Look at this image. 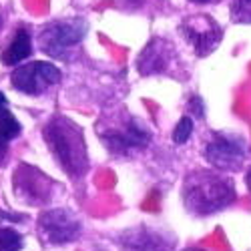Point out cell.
I'll use <instances>...</instances> for the list:
<instances>
[{
    "label": "cell",
    "mask_w": 251,
    "mask_h": 251,
    "mask_svg": "<svg viewBox=\"0 0 251 251\" xmlns=\"http://www.w3.org/2000/svg\"><path fill=\"white\" fill-rule=\"evenodd\" d=\"M183 207L193 217L215 215L237 201L235 183L213 169H195L183 179Z\"/></svg>",
    "instance_id": "1"
},
{
    "label": "cell",
    "mask_w": 251,
    "mask_h": 251,
    "mask_svg": "<svg viewBox=\"0 0 251 251\" xmlns=\"http://www.w3.org/2000/svg\"><path fill=\"white\" fill-rule=\"evenodd\" d=\"M47 147L54 161L71 179H82L89 173L91 159L82 129L65 115H54L43 129Z\"/></svg>",
    "instance_id": "2"
},
{
    "label": "cell",
    "mask_w": 251,
    "mask_h": 251,
    "mask_svg": "<svg viewBox=\"0 0 251 251\" xmlns=\"http://www.w3.org/2000/svg\"><path fill=\"white\" fill-rule=\"evenodd\" d=\"M89 32V23L85 18H60L45 25L38 34L40 50L50 58L71 60L75 50L80 47Z\"/></svg>",
    "instance_id": "3"
},
{
    "label": "cell",
    "mask_w": 251,
    "mask_h": 251,
    "mask_svg": "<svg viewBox=\"0 0 251 251\" xmlns=\"http://www.w3.org/2000/svg\"><path fill=\"white\" fill-rule=\"evenodd\" d=\"M99 137L104 147L117 157L143 151L151 143V131L133 115H123L115 123H109L107 129H99Z\"/></svg>",
    "instance_id": "4"
},
{
    "label": "cell",
    "mask_w": 251,
    "mask_h": 251,
    "mask_svg": "<svg viewBox=\"0 0 251 251\" xmlns=\"http://www.w3.org/2000/svg\"><path fill=\"white\" fill-rule=\"evenodd\" d=\"M205 161L215 171H239L247 157V143L241 135L215 131L209 135L203 147Z\"/></svg>",
    "instance_id": "5"
},
{
    "label": "cell",
    "mask_w": 251,
    "mask_h": 251,
    "mask_svg": "<svg viewBox=\"0 0 251 251\" xmlns=\"http://www.w3.org/2000/svg\"><path fill=\"white\" fill-rule=\"evenodd\" d=\"M54 187L56 183L49 175L28 163H20L12 177V189L16 199L34 207L47 205L54 195Z\"/></svg>",
    "instance_id": "6"
},
{
    "label": "cell",
    "mask_w": 251,
    "mask_h": 251,
    "mask_svg": "<svg viewBox=\"0 0 251 251\" xmlns=\"http://www.w3.org/2000/svg\"><path fill=\"white\" fill-rule=\"evenodd\" d=\"M60 76H62L60 71L52 62L34 60V62H28V65L16 67L10 75V82L18 93L28 97H38L47 93L49 89H52L54 85H58Z\"/></svg>",
    "instance_id": "7"
},
{
    "label": "cell",
    "mask_w": 251,
    "mask_h": 251,
    "mask_svg": "<svg viewBox=\"0 0 251 251\" xmlns=\"http://www.w3.org/2000/svg\"><path fill=\"white\" fill-rule=\"evenodd\" d=\"M179 30L183 38L193 47L197 56L211 54L221 45V38H223V28L209 14H195V16L183 18Z\"/></svg>",
    "instance_id": "8"
},
{
    "label": "cell",
    "mask_w": 251,
    "mask_h": 251,
    "mask_svg": "<svg viewBox=\"0 0 251 251\" xmlns=\"http://www.w3.org/2000/svg\"><path fill=\"white\" fill-rule=\"evenodd\" d=\"M82 227L69 209H50L38 217V235L49 245H65L80 237Z\"/></svg>",
    "instance_id": "9"
},
{
    "label": "cell",
    "mask_w": 251,
    "mask_h": 251,
    "mask_svg": "<svg viewBox=\"0 0 251 251\" xmlns=\"http://www.w3.org/2000/svg\"><path fill=\"white\" fill-rule=\"evenodd\" d=\"M175 65H177L175 47L161 36H153L149 40V45L137 56V71L143 76L169 75Z\"/></svg>",
    "instance_id": "10"
},
{
    "label": "cell",
    "mask_w": 251,
    "mask_h": 251,
    "mask_svg": "<svg viewBox=\"0 0 251 251\" xmlns=\"http://www.w3.org/2000/svg\"><path fill=\"white\" fill-rule=\"evenodd\" d=\"M119 245L123 251H169V239L147 225L123 231V235L119 237Z\"/></svg>",
    "instance_id": "11"
},
{
    "label": "cell",
    "mask_w": 251,
    "mask_h": 251,
    "mask_svg": "<svg viewBox=\"0 0 251 251\" xmlns=\"http://www.w3.org/2000/svg\"><path fill=\"white\" fill-rule=\"evenodd\" d=\"M20 133H23V127H20V123L8 109V100H6L4 93L0 91V165L4 163V159L8 155V145Z\"/></svg>",
    "instance_id": "12"
},
{
    "label": "cell",
    "mask_w": 251,
    "mask_h": 251,
    "mask_svg": "<svg viewBox=\"0 0 251 251\" xmlns=\"http://www.w3.org/2000/svg\"><path fill=\"white\" fill-rule=\"evenodd\" d=\"M30 54H32L30 32H28L26 26H18V30H16V34L12 38V43L4 49L0 60H2V65H6V67H16L23 60H26Z\"/></svg>",
    "instance_id": "13"
},
{
    "label": "cell",
    "mask_w": 251,
    "mask_h": 251,
    "mask_svg": "<svg viewBox=\"0 0 251 251\" xmlns=\"http://www.w3.org/2000/svg\"><path fill=\"white\" fill-rule=\"evenodd\" d=\"M25 245V239L16 229L0 225V251H20Z\"/></svg>",
    "instance_id": "14"
},
{
    "label": "cell",
    "mask_w": 251,
    "mask_h": 251,
    "mask_svg": "<svg viewBox=\"0 0 251 251\" xmlns=\"http://www.w3.org/2000/svg\"><path fill=\"white\" fill-rule=\"evenodd\" d=\"M191 135H193V119H191V115H185L179 119L177 127L173 131V141L177 145H183L191 139Z\"/></svg>",
    "instance_id": "15"
},
{
    "label": "cell",
    "mask_w": 251,
    "mask_h": 251,
    "mask_svg": "<svg viewBox=\"0 0 251 251\" xmlns=\"http://www.w3.org/2000/svg\"><path fill=\"white\" fill-rule=\"evenodd\" d=\"M231 18L239 25H251V0H235L231 6Z\"/></svg>",
    "instance_id": "16"
},
{
    "label": "cell",
    "mask_w": 251,
    "mask_h": 251,
    "mask_svg": "<svg viewBox=\"0 0 251 251\" xmlns=\"http://www.w3.org/2000/svg\"><path fill=\"white\" fill-rule=\"evenodd\" d=\"M189 109L193 111V115H195L197 119H203V117H205V107H203L201 97H197V95L191 97V100H189Z\"/></svg>",
    "instance_id": "17"
},
{
    "label": "cell",
    "mask_w": 251,
    "mask_h": 251,
    "mask_svg": "<svg viewBox=\"0 0 251 251\" xmlns=\"http://www.w3.org/2000/svg\"><path fill=\"white\" fill-rule=\"evenodd\" d=\"M119 2H121V6L129 8V10H139V8H143L145 4H147L149 0H119Z\"/></svg>",
    "instance_id": "18"
},
{
    "label": "cell",
    "mask_w": 251,
    "mask_h": 251,
    "mask_svg": "<svg viewBox=\"0 0 251 251\" xmlns=\"http://www.w3.org/2000/svg\"><path fill=\"white\" fill-rule=\"evenodd\" d=\"M245 181H247V189H249V193H251V169L247 171V177H245Z\"/></svg>",
    "instance_id": "19"
},
{
    "label": "cell",
    "mask_w": 251,
    "mask_h": 251,
    "mask_svg": "<svg viewBox=\"0 0 251 251\" xmlns=\"http://www.w3.org/2000/svg\"><path fill=\"white\" fill-rule=\"evenodd\" d=\"M189 2H195V4H207V2H213V0H189Z\"/></svg>",
    "instance_id": "20"
},
{
    "label": "cell",
    "mask_w": 251,
    "mask_h": 251,
    "mask_svg": "<svg viewBox=\"0 0 251 251\" xmlns=\"http://www.w3.org/2000/svg\"><path fill=\"white\" fill-rule=\"evenodd\" d=\"M23 217H25V215H14L12 219H16V221H23ZM0 219H10V215H6V217H0Z\"/></svg>",
    "instance_id": "21"
},
{
    "label": "cell",
    "mask_w": 251,
    "mask_h": 251,
    "mask_svg": "<svg viewBox=\"0 0 251 251\" xmlns=\"http://www.w3.org/2000/svg\"><path fill=\"white\" fill-rule=\"evenodd\" d=\"M183 251H205V249H199V247H189V249H183Z\"/></svg>",
    "instance_id": "22"
},
{
    "label": "cell",
    "mask_w": 251,
    "mask_h": 251,
    "mask_svg": "<svg viewBox=\"0 0 251 251\" xmlns=\"http://www.w3.org/2000/svg\"><path fill=\"white\" fill-rule=\"evenodd\" d=\"M2 25H4V16H2V12H0V28H2Z\"/></svg>",
    "instance_id": "23"
}]
</instances>
